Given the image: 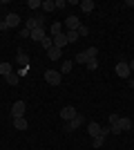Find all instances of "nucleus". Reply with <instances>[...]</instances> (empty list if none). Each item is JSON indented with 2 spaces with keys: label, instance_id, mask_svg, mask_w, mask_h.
Masks as SVG:
<instances>
[{
  "label": "nucleus",
  "instance_id": "f8f14e48",
  "mask_svg": "<svg viewBox=\"0 0 134 150\" xmlns=\"http://www.w3.org/2000/svg\"><path fill=\"white\" fill-rule=\"evenodd\" d=\"M58 34H63V23H51L49 25V36H58Z\"/></svg>",
  "mask_w": 134,
  "mask_h": 150
},
{
  "label": "nucleus",
  "instance_id": "20e7f679",
  "mask_svg": "<svg viewBox=\"0 0 134 150\" xmlns=\"http://www.w3.org/2000/svg\"><path fill=\"white\" fill-rule=\"evenodd\" d=\"M25 108H27L25 101H16V103L11 105V114H13V119H16V117H25Z\"/></svg>",
  "mask_w": 134,
  "mask_h": 150
},
{
  "label": "nucleus",
  "instance_id": "dca6fc26",
  "mask_svg": "<svg viewBox=\"0 0 134 150\" xmlns=\"http://www.w3.org/2000/svg\"><path fill=\"white\" fill-rule=\"evenodd\" d=\"M94 0H83V2H81V9H83L85 13H89V11H94Z\"/></svg>",
  "mask_w": 134,
  "mask_h": 150
},
{
  "label": "nucleus",
  "instance_id": "393cba45",
  "mask_svg": "<svg viewBox=\"0 0 134 150\" xmlns=\"http://www.w3.org/2000/svg\"><path fill=\"white\" fill-rule=\"evenodd\" d=\"M109 132H112V134H121V125H119V121H116V123H109Z\"/></svg>",
  "mask_w": 134,
  "mask_h": 150
},
{
  "label": "nucleus",
  "instance_id": "c85d7f7f",
  "mask_svg": "<svg viewBox=\"0 0 134 150\" xmlns=\"http://www.w3.org/2000/svg\"><path fill=\"white\" fill-rule=\"evenodd\" d=\"M87 34H89V27H85V25L78 27V38H81V36H87Z\"/></svg>",
  "mask_w": 134,
  "mask_h": 150
},
{
  "label": "nucleus",
  "instance_id": "a878e982",
  "mask_svg": "<svg viewBox=\"0 0 134 150\" xmlns=\"http://www.w3.org/2000/svg\"><path fill=\"white\" fill-rule=\"evenodd\" d=\"M103 144H105V137H94L92 139V146H94V148H101Z\"/></svg>",
  "mask_w": 134,
  "mask_h": 150
},
{
  "label": "nucleus",
  "instance_id": "423d86ee",
  "mask_svg": "<svg viewBox=\"0 0 134 150\" xmlns=\"http://www.w3.org/2000/svg\"><path fill=\"white\" fill-rule=\"evenodd\" d=\"M63 25H67V31H78V27H81V20H78V16H69V18L65 20Z\"/></svg>",
  "mask_w": 134,
  "mask_h": 150
},
{
  "label": "nucleus",
  "instance_id": "4468645a",
  "mask_svg": "<svg viewBox=\"0 0 134 150\" xmlns=\"http://www.w3.org/2000/svg\"><path fill=\"white\" fill-rule=\"evenodd\" d=\"M54 45H56V47H60V50L67 45V36H65V31H63V34H58V36H54Z\"/></svg>",
  "mask_w": 134,
  "mask_h": 150
},
{
  "label": "nucleus",
  "instance_id": "473e14b6",
  "mask_svg": "<svg viewBox=\"0 0 134 150\" xmlns=\"http://www.w3.org/2000/svg\"><path fill=\"white\" fill-rule=\"evenodd\" d=\"M125 7H134V0H125Z\"/></svg>",
  "mask_w": 134,
  "mask_h": 150
},
{
  "label": "nucleus",
  "instance_id": "6ab92c4d",
  "mask_svg": "<svg viewBox=\"0 0 134 150\" xmlns=\"http://www.w3.org/2000/svg\"><path fill=\"white\" fill-rule=\"evenodd\" d=\"M119 125H121V130H130V128H132V121H130L128 117H121V119H119Z\"/></svg>",
  "mask_w": 134,
  "mask_h": 150
},
{
  "label": "nucleus",
  "instance_id": "7ed1b4c3",
  "mask_svg": "<svg viewBox=\"0 0 134 150\" xmlns=\"http://www.w3.org/2000/svg\"><path fill=\"white\" fill-rule=\"evenodd\" d=\"M81 125H83V117L76 114L72 121H65V132H72V130H76V128H81Z\"/></svg>",
  "mask_w": 134,
  "mask_h": 150
},
{
  "label": "nucleus",
  "instance_id": "4be33fe9",
  "mask_svg": "<svg viewBox=\"0 0 134 150\" xmlns=\"http://www.w3.org/2000/svg\"><path fill=\"white\" fill-rule=\"evenodd\" d=\"M74 61H76V63H81V65H87V61H89V58H87V54H85V52H81V54H76V58H74Z\"/></svg>",
  "mask_w": 134,
  "mask_h": 150
},
{
  "label": "nucleus",
  "instance_id": "0eeeda50",
  "mask_svg": "<svg viewBox=\"0 0 134 150\" xmlns=\"http://www.w3.org/2000/svg\"><path fill=\"white\" fill-rule=\"evenodd\" d=\"M60 117H63L65 121H72L74 117H76V108L74 105H65L63 110H60Z\"/></svg>",
  "mask_w": 134,
  "mask_h": 150
},
{
  "label": "nucleus",
  "instance_id": "aec40b11",
  "mask_svg": "<svg viewBox=\"0 0 134 150\" xmlns=\"http://www.w3.org/2000/svg\"><path fill=\"white\" fill-rule=\"evenodd\" d=\"M85 54H87L89 61H94V58L98 56V47H87V50H85Z\"/></svg>",
  "mask_w": 134,
  "mask_h": 150
},
{
  "label": "nucleus",
  "instance_id": "39448f33",
  "mask_svg": "<svg viewBox=\"0 0 134 150\" xmlns=\"http://www.w3.org/2000/svg\"><path fill=\"white\" fill-rule=\"evenodd\" d=\"M116 74L121 76V79H130V65H128V61L116 63Z\"/></svg>",
  "mask_w": 134,
  "mask_h": 150
},
{
  "label": "nucleus",
  "instance_id": "f704fd0d",
  "mask_svg": "<svg viewBox=\"0 0 134 150\" xmlns=\"http://www.w3.org/2000/svg\"><path fill=\"white\" fill-rule=\"evenodd\" d=\"M128 65H130V72H134V61H130Z\"/></svg>",
  "mask_w": 134,
  "mask_h": 150
},
{
  "label": "nucleus",
  "instance_id": "cd10ccee",
  "mask_svg": "<svg viewBox=\"0 0 134 150\" xmlns=\"http://www.w3.org/2000/svg\"><path fill=\"white\" fill-rule=\"evenodd\" d=\"M87 69H89V72L98 69V61H96V58H94V61H87Z\"/></svg>",
  "mask_w": 134,
  "mask_h": 150
},
{
  "label": "nucleus",
  "instance_id": "2eb2a0df",
  "mask_svg": "<svg viewBox=\"0 0 134 150\" xmlns=\"http://www.w3.org/2000/svg\"><path fill=\"white\" fill-rule=\"evenodd\" d=\"M11 72H13V65H11V63H0V74H2V76H9Z\"/></svg>",
  "mask_w": 134,
  "mask_h": 150
},
{
  "label": "nucleus",
  "instance_id": "6e6552de",
  "mask_svg": "<svg viewBox=\"0 0 134 150\" xmlns=\"http://www.w3.org/2000/svg\"><path fill=\"white\" fill-rule=\"evenodd\" d=\"M5 23H7V27H18L20 25V16H18V13H7Z\"/></svg>",
  "mask_w": 134,
  "mask_h": 150
},
{
  "label": "nucleus",
  "instance_id": "7c9ffc66",
  "mask_svg": "<svg viewBox=\"0 0 134 150\" xmlns=\"http://www.w3.org/2000/svg\"><path fill=\"white\" fill-rule=\"evenodd\" d=\"M121 119V117H119V114H109V123H116V121Z\"/></svg>",
  "mask_w": 134,
  "mask_h": 150
},
{
  "label": "nucleus",
  "instance_id": "1a4fd4ad",
  "mask_svg": "<svg viewBox=\"0 0 134 150\" xmlns=\"http://www.w3.org/2000/svg\"><path fill=\"white\" fill-rule=\"evenodd\" d=\"M47 36V31H45V27H36V29L32 31V40H36V43H40L43 38Z\"/></svg>",
  "mask_w": 134,
  "mask_h": 150
},
{
  "label": "nucleus",
  "instance_id": "9d476101",
  "mask_svg": "<svg viewBox=\"0 0 134 150\" xmlns=\"http://www.w3.org/2000/svg\"><path fill=\"white\" fill-rule=\"evenodd\" d=\"M16 63H18L20 67H29V56H27L25 52L20 50V52H18V56H16Z\"/></svg>",
  "mask_w": 134,
  "mask_h": 150
},
{
  "label": "nucleus",
  "instance_id": "2f4dec72",
  "mask_svg": "<svg viewBox=\"0 0 134 150\" xmlns=\"http://www.w3.org/2000/svg\"><path fill=\"white\" fill-rule=\"evenodd\" d=\"M65 7V0H56V9H63Z\"/></svg>",
  "mask_w": 134,
  "mask_h": 150
},
{
  "label": "nucleus",
  "instance_id": "c756f323",
  "mask_svg": "<svg viewBox=\"0 0 134 150\" xmlns=\"http://www.w3.org/2000/svg\"><path fill=\"white\" fill-rule=\"evenodd\" d=\"M27 36H32V31H29V29H25V27H22V29H20V38H27Z\"/></svg>",
  "mask_w": 134,
  "mask_h": 150
},
{
  "label": "nucleus",
  "instance_id": "bb28decb",
  "mask_svg": "<svg viewBox=\"0 0 134 150\" xmlns=\"http://www.w3.org/2000/svg\"><path fill=\"white\" fill-rule=\"evenodd\" d=\"M27 7H29V9H38V7H43V2H40V0H29Z\"/></svg>",
  "mask_w": 134,
  "mask_h": 150
},
{
  "label": "nucleus",
  "instance_id": "ddd939ff",
  "mask_svg": "<svg viewBox=\"0 0 134 150\" xmlns=\"http://www.w3.org/2000/svg\"><path fill=\"white\" fill-rule=\"evenodd\" d=\"M27 119L25 117H16V119H13V128H16V130H27Z\"/></svg>",
  "mask_w": 134,
  "mask_h": 150
},
{
  "label": "nucleus",
  "instance_id": "5701e85b",
  "mask_svg": "<svg viewBox=\"0 0 134 150\" xmlns=\"http://www.w3.org/2000/svg\"><path fill=\"white\" fill-rule=\"evenodd\" d=\"M43 9H45V11H54V9H56V2H54V0H45Z\"/></svg>",
  "mask_w": 134,
  "mask_h": 150
},
{
  "label": "nucleus",
  "instance_id": "b1692460",
  "mask_svg": "<svg viewBox=\"0 0 134 150\" xmlns=\"http://www.w3.org/2000/svg\"><path fill=\"white\" fill-rule=\"evenodd\" d=\"M65 36H67V43H76L78 40V31H65Z\"/></svg>",
  "mask_w": 134,
  "mask_h": 150
},
{
  "label": "nucleus",
  "instance_id": "f03ea898",
  "mask_svg": "<svg viewBox=\"0 0 134 150\" xmlns=\"http://www.w3.org/2000/svg\"><path fill=\"white\" fill-rule=\"evenodd\" d=\"M45 81L49 83V85H60L63 74H60V72H56V69H47V72H45Z\"/></svg>",
  "mask_w": 134,
  "mask_h": 150
},
{
  "label": "nucleus",
  "instance_id": "72a5a7b5",
  "mask_svg": "<svg viewBox=\"0 0 134 150\" xmlns=\"http://www.w3.org/2000/svg\"><path fill=\"white\" fill-rule=\"evenodd\" d=\"M128 85H130V88L134 90V79H128Z\"/></svg>",
  "mask_w": 134,
  "mask_h": 150
},
{
  "label": "nucleus",
  "instance_id": "9b49d317",
  "mask_svg": "<svg viewBox=\"0 0 134 150\" xmlns=\"http://www.w3.org/2000/svg\"><path fill=\"white\" fill-rule=\"evenodd\" d=\"M60 54H63V50H60V47H56V45L47 50V56H49L51 61H58V58H60Z\"/></svg>",
  "mask_w": 134,
  "mask_h": 150
},
{
  "label": "nucleus",
  "instance_id": "a211bd4d",
  "mask_svg": "<svg viewBox=\"0 0 134 150\" xmlns=\"http://www.w3.org/2000/svg\"><path fill=\"white\" fill-rule=\"evenodd\" d=\"M40 45H43V50H49V47H54V38H51L49 34H47V36H45L43 40H40Z\"/></svg>",
  "mask_w": 134,
  "mask_h": 150
},
{
  "label": "nucleus",
  "instance_id": "f3484780",
  "mask_svg": "<svg viewBox=\"0 0 134 150\" xmlns=\"http://www.w3.org/2000/svg\"><path fill=\"white\" fill-rule=\"evenodd\" d=\"M72 67H74V61H63L60 63V74H69Z\"/></svg>",
  "mask_w": 134,
  "mask_h": 150
},
{
  "label": "nucleus",
  "instance_id": "f257e3e1",
  "mask_svg": "<svg viewBox=\"0 0 134 150\" xmlns=\"http://www.w3.org/2000/svg\"><path fill=\"white\" fill-rule=\"evenodd\" d=\"M87 134L92 139H94V137H107V134H109V128H101L96 121H92V123L87 125Z\"/></svg>",
  "mask_w": 134,
  "mask_h": 150
},
{
  "label": "nucleus",
  "instance_id": "412c9836",
  "mask_svg": "<svg viewBox=\"0 0 134 150\" xmlns=\"http://www.w3.org/2000/svg\"><path fill=\"white\" fill-rule=\"evenodd\" d=\"M5 79H7V83H9V85H18V81H20V76L13 74V72H11L9 76H5Z\"/></svg>",
  "mask_w": 134,
  "mask_h": 150
}]
</instances>
